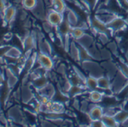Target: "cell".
I'll return each mask as SVG.
<instances>
[{"label":"cell","instance_id":"484cf974","mask_svg":"<svg viewBox=\"0 0 128 127\" xmlns=\"http://www.w3.org/2000/svg\"><path fill=\"white\" fill-rule=\"evenodd\" d=\"M85 86L90 89V90H95L98 89V82L97 78L94 76H89L86 78L85 80Z\"/></svg>","mask_w":128,"mask_h":127},{"label":"cell","instance_id":"f546056e","mask_svg":"<svg viewBox=\"0 0 128 127\" xmlns=\"http://www.w3.org/2000/svg\"><path fill=\"white\" fill-rule=\"evenodd\" d=\"M127 117H128V110H120L114 116V118L116 119L119 125H120Z\"/></svg>","mask_w":128,"mask_h":127},{"label":"cell","instance_id":"ab89813d","mask_svg":"<svg viewBox=\"0 0 128 127\" xmlns=\"http://www.w3.org/2000/svg\"><path fill=\"white\" fill-rule=\"evenodd\" d=\"M6 3L5 0H0V12H2L6 8Z\"/></svg>","mask_w":128,"mask_h":127},{"label":"cell","instance_id":"5bb4252c","mask_svg":"<svg viewBox=\"0 0 128 127\" xmlns=\"http://www.w3.org/2000/svg\"><path fill=\"white\" fill-rule=\"evenodd\" d=\"M98 82V89H100L104 91H108L112 89V81L109 77L107 76H102L97 78Z\"/></svg>","mask_w":128,"mask_h":127},{"label":"cell","instance_id":"44dd1931","mask_svg":"<svg viewBox=\"0 0 128 127\" xmlns=\"http://www.w3.org/2000/svg\"><path fill=\"white\" fill-rule=\"evenodd\" d=\"M103 96L104 94L102 92L95 89V90H91V92H89L88 98L92 103H100L102 101Z\"/></svg>","mask_w":128,"mask_h":127},{"label":"cell","instance_id":"ffe728a7","mask_svg":"<svg viewBox=\"0 0 128 127\" xmlns=\"http://www.w3.org/2000/svg\"><path fill=\"white\" fill-rule=\"evenodd\" d=\"M51 6L54 10L62 14H64V12L66 11L65 0H52Z\"/></svg>","mask_w":128,"mask_h":127},{"label":"cell","instance_id":"d590c367","mask_svg":"<svg viewBox=\"0 0 128 127\" xmlns=\"http://www.w3.org/2000/svg\"><path fill=\"white\" fill-rule=\"evenodd\" d=\"M100 54H101V57L102 59H109L111 57V53L109 50L103 49L100 51Z\"/></svg>","mask_w":128,"mask_h":127},{"label":"cell","instance_id":"6da1fadb","mask_svg":"<svg viewBox=\"0 0 128 127\" xmlns=\"http://www.w3.org/2000/svg\"><path fill=\"white\" fill-rule=\"evenodd\" d=\"M128 86V77H126L120 70L117 71L112 81L111 91L114 93L120 92L124 88Z\"/></svg>","mask_w":128,"mask_h":127},{"label":"cell","instance_id":"4316f807","mask_svg":"<svg viewBox=\"0 0 128 127\" xmlns=\"http://www.w3.org/2000/svg\"><path fill=\"white\" fill-rule=\"evenodd\" d=\"M83 86H76V85H72V87L70 88V91L68 92V95L69 97H76L79 95H81L82 93L84 92V89H83Z\"/></svg>","mask_w":128,"mask_h":127},{"label":"cell","instance_id":"52a82bcc","mask_svg":"<svg viewBox=\"0 0 128 127\" xmlns=\"http://www.w3.org/2000/svg\"><path fill=\"white\" fill-rule=\"evenodd\" d=\"M88 115L89 118L90 119V120L101 119L102 116L104 115V108L100 105L90 104Z\"/></svg>","mask_w":128,"mask_h":127},{"label":"cell","instance_id":"e575fe53","mask_svg":"<svg viewBox=\"0 0 128 127\" xmlns=\"http://www.w3.org/2000/svg\"><path fill=\"white\" fill-rule=\"evenodd\" d=\"M90 125L91 126H95V127H103L105 126L103 122L102 119H95V120H90Z\"/></svg>","mask_w":128,"mask_h":127},{"label":"cell","instance_id":"7402d4cb","mask_svg":"<svg viewBox=\"0 0 128 127\" xmlns=\"http://www.w3.org/2000/svg\"><path fill=\"white\" fill-rule=\"evenodd\" d=\"M69 49L71 57L76 61H80V52H79V48L78 44H76V42H70Z\"/></svg>","mask_w":128,"mask_h":127},{"label":"cell","instance_id":"60d3db41","mask_svg":"<svg viewBox=\"0 0 128 127\" xmlns=\"http://www.w3.org/2000/svg\"><path fill=\"white\" fill-rule=\"evenodd\" d=\"M6 80V78L5 75L2 73L0 72V87H2L4 85Z\"/></svg>","mask_w":128,"mask_h":127},{"label":"cell","instance_id":"9a60e30c","mask_svg":"<svg viewBox=\"0 0 128 127\" xmlns=\"http://www.w3.org/2000/svg\"><path fill=\"white\" fill-rule=\"evenodd\" d=\"M95 17L96 18H98L99 20H100L101 21H102L103 23H105L106 24H108V23H110L112 20H114L118 16L114 13H111V12H108L104 10L102 12H100Z\"/></svg>","mask_w":128,"mask_h":127},{"label":"cell","instance_id":"30bf717a","mask_svg":"<svg viewBox=\"0 0 128 127\" xmlns=\"http://www.w3.org/2000/svg\"><path fill=\"white\" fill-rule=\"evenodd\" d=\"M20 92H21V101L24 104H28L35 98V95L32 92L30 86L28 85L24 84L20 87Z\"/></svg>","mask_w":128,"mask_h":127},{"label":"cell","instance_id":"4fadbf2b","mask_svg":"<svg viewBox=\"0 0 128 127\" xmlns=\"http://www.w3.org/2000/svg\"><path fill=\"white\" fill-rule=\"evenodd\" d=\"M38 92L39 94H41L42 95H44V96L48 98L49 99H53L55 97V95H56L55 88L50 83H48L44 87H43L42 89L38 90Z\"/></svg>","mask_w":128,"mask_h":127},{"label":"cell","instance_id":"1f68e13d","mask_svg":"<svg viewBox=\"0 0 128 127\" xmlns=\"http://www.w3.org/2000/svg\"><path fill=\"white\" fill-rule=\"evenodd\" d=\"M119 70L126 76L128 77V65L124 61H120L119 64Z\"/></svg>","mask_w":128,"mask_h":127},{"label":"cell","instance_id":"277c9868","mask_svg":"<svg viewBox=\"0 0 128 127\" xmlns=\"http://www.w3.org/2000/svg\"><path fill=\"white\" fill-rule=\"evenodd\" d=\"M36 62L38 64L39 67L42 68L47 71H50V70H52L54 66V62L50 55L45 54L41 52L37 54Z\"/></svg>","mask_w":128,"mask_h":127},{"label":"cell","instance_id":"cb8c5ba5","mask_svg":"<svg viewBox=\"0 0 128 127\" xmlns=\"http://www.w3.org/2000/svg\"><path fill=\"white\" fill-rule=\"evenodd\" d=\"M78 44L82 45L83 47L86 48H89L90 46L93 45V38L92 36L88 35V34H84L81 39H79L78 40L76 41Z\"/></svg>","mask_w":128,"mask_h":127},{"label":"cell","instance_id":"8d00e7d4","mask_svg":"<svg viewBox=\"0 0 128 127\" xmlns=\"http://www.w3.org/2000/svg\"><path fill=\"white\" fill-rule=\"evenodd\" d=\"M8 120L3 115L0 114V125H5V126L8 125Z\"/></svg>","mask_w":128,"mask_h":127},{"label":"cell","instance_id":"d4e9b609","mask_svg":"<svg viewBox=\"0 0 128 127\" xmlns=\"http://www.w3.org/2000/svg\"><path fill=\"white\" fill-rule=\"evenodd\" d=\"M105 125V126H110V127H114V126H118L120 125L118 122H117L116 119L113 116H109L104 114L101 119Z\"/></svg>","mask_w":128,"mask_h":127},{"label":"cell","instance_id":"3957f363","mask_svg":"<svg viewBox=\"0 0 128 127\" xmlns=\"http://www.w3.org/2000/svg\"><path fill=\"white\" fill-rule=\"evenodd\" d=\"M7 114L9 119L12 120V122H18V123L24 122L25 120L24 115L20 107L18 105H15L10 107L8 110Z\"/></svg>","mask_w":128,"mask_h":127},{"label":"cell","instance_id":"836d02e7","mask_svg":"<svg viewBox=\"0 0 128 127\" xmlns=\"http://www.w3.org/2000/svg\"><path fill=\"white\" fill-rule=\"evenodd\" d=\"M99 39L102 44H106L108 42V35L106 33H99Z\"/></svg>","mask_w":128,"mask_h":127},{"label":"cell","instance_id":"5b68a950","mask_svg":"<svg viewBox=\"0 0 128 127\" xmlns=\"http://www.w3.org/2000/svg\"><path fill=\"white\" fill-rule=\"evenodd\" d=\"M46 21H48L50 24H51L54 27H57L64 21L63 14L60 13L51 9L46 14Z\"/></svg>","mask_w":128,"mask_h":127},{"label":"cell","instance_id":"4dcf8cb0","mask_svg":"<svg viewBox=\"0 0 128 127\" xmlns=\"http://www.w3.org/2000/svg\"><path fill=\"white\" fill-rule=\"evenodd\" d=\"M121 110L120 107H115V106H113V107H108L106 109H104V114H106V115H109V116H114L120 110Z\"/></svg>","mask_w":128,"mask_h":127},{"label":"cell","instance_id":"8992f818","mask_svg":"<svg viewBox=\"0 0 128 127\" xmlns=\"http://www.w3.org/2000/svg\"><path fill=\"white\" fill-rule=\"evenodd\" d=\"M17 9L13 6H8L2 12V19L6 23L11 24L15 21V18L17 15Z\"/></svg>","mask_w":128,"mask_h":127},{"label":"cell","instance_id":"b9f144b4","mask_svg":"<svg viewBox=\"0 0 128 127\" xmlns=\"http://www.w3.org/2000/svg\"><path fill=\"white\" fill-rule=\"evenodd\" d=\"M120 125H123V126H128V117L120 124Z\"/></svg>","mask_w":128,"mask_h":127},{"label":"cell","instance_id":"e0dca14e","mask_svg":"<svg viewBox=\"0 0 128 127\" xmlns=\"http://www.w3.org/2000/svg\"><path fill=\"white\" fill-rule=\"evenodd\" d=\"M49 83L48 77H46V75L42 76L40 77H38L33 80L31 81V86L35 88L37 91L40 90L41 89H42L43 87H44L48 83Z\"/></svg>","mask_w":128,"mask_h":127},{"label":"cell","instance_id":"7a4b0ae2","mask_svg":"<svg viewBox=\"0 0 128 127\" xmlns=\"http://www.w3.org/2000/svg\"><path fill=\"white\" fill-rule=\"evenodd\" d=\"M82 65L84 69L87 71L90 76H94L96 78L103 76V68H102L97 63L92 60L83 61L82 62Z\"/></svg>","mask_w":128,"mask_h":127},{"label":"cell","instance_id":"603a6c76","mask_svg":"<svg viewBox=\"0 0 128 127\" xmlns=\"http://www.w3.org/2000/svg\"><path fill=\"white\" fill-rule=\"evenodd\" d=\"M85 34L84 32V29H83L82 27H79V26H76V27H72V30L70 32V35L71 36L76 40H78L79 39H81L84 35Z\"/></svg>","mask_w":128,"mask_h":127},{"label":"cell","instance_id":"7c38bea8","mask_svg":"<svg viewBox=\"0 0 128 127\" xmlns=\"http://www.w3.org/2000/svg\"><path fill=\"white\" fill-rule=\"evenodd\" d=\"M5 73H6V83H7V85L11 89H13L16 86L18 82V76L14 74L11 71V69L9 68H6Z\"/></svg>","mask_w":128,"mask_h":127},{"label":"cell","instance_id":"d6a6232c","mask_svg":"<svg viewBox=\"0 0 128 127\" xmlns=\"http://www.w3.org/2000/svg\"><path fill=\"white\" fill-rule=\"evenodd\" d=\"M42 27H43V29L45 32L47 33H50L52 31L53 28L54 27L51 24H50L48 21H45L44 22H43L42 24Z\"/></svg>","mask_w":128,"mask_h":127},{"label":"cell","instance_id":"ba28073f","mask_svg":"<svg viewBox=\"0 0 128 127\" xmlns=\"http://www.w3.org/2000/svg\"><path fill=\"white\" fill-rule=\"evenodd\" d=\"M90 26L93 28V30H94L97 33H106L108 35L109 32H111L107 24H106L105 23H103L102 21H101L96 17L90 20Z\"/></svg>","mask_w":128,"mask_h":127},{"label":"cell","instance_id":"ac0fdd59","mask_svg":"<svg viewBox=\"0 0 128 127\" xmlns=\"http://www.w3.org/2000/svg\"><path fill=\"white\" fill-rule=\"evenodd\" d=\"M4 56L13 59H19L22 56V51L18 46H10Z\"/></svg>","mask_w":128,"mask_h":127},{"label":"cell","instance_id":"83f0119b","mask_svg":"<svg viewBox=\"0 0 128 127\" xmlns=\"http://www.w3.org/2000/svg\"><path fill=\"white\" fill-rule=\"evenodd\" d=\"M72 27H76L77 26L78 23V18L77 15L73 12V11L70 10L67 12V15H66V19Z\"/></svg>","mask_w":128,"mask_h":127},{"label":"cell","instance_id":"f1b7e54d","mask_svg":"<svg viewBox=\"0 0 128 127\" xmlns=\"http://www.w3.org/2000/svg\"><path fill=\"white\" fill-rule=\"evenodd\" d=\"M38 3V0H22L21 1V6L22 7L29 11H32L35 9Z\"/></svg>","mask_w":128,"mask_h":127},{"label":"cell","instance_id":"8fae6325","mask_svg":"<svg viewBox=\"0 0 128 127\" xmlns=\"http://www.w3.org/2000/svg\"><path fill=\"white\" fill-rule=\"evenodd\" d=\"M37 45L36 38L32 34L26 35L23 39V48L25 51H32V49L36 48Z\"/></svg>","mask_w":128,"mask_h":127},{"label":"cell","instance_id":"7bdbcfd3","mask_svg":"<svg viewBox=\"0 0 128 127\" xmlns=\"http://www.w3.org/2000/svg\"><path fill=\"white\" fill-rule=\"evenodd\" d=\"M68 2H72V1H73V0H67Z\"/></svg>","mask_w":128,"mask_h":127},{"label":"cell","instance_id":"9c48e42d","mask_svg":"<svg viewBox=\"0 0 128 127\" xmlns=\"http://www.w3.org/2000/svg\"><path fill=\"white\" fill-rule=\"evenodd\" d=\"M107 26L111 32H118L123 30L126 27V23L123 18L116 17L114 20L108 23Z\"/></svg>","mask_w":128,"mask_h":127},{"label":"cell","instance_id":"74e56055","mask_svg":"<svg viewBox=\"0 0 128 127\" xmlns=\"http://www.w3.org/2000/svg\"><path fill=\"white\" fill-rule=\"evenodd\" d=\"M57 71H58V73L60 74H62V75L65 74H66V68L65 65H61L58 68Z\"/></svg>","mask_w":128,"mask_h":127},{"label":"cell","instance_id":"d6986e66","mask_svg":"<svg viewBox=\"0 0 128 127\" xmlns=\"http://www.w3.org/2000/svg\"><path fill=\"white\" fill-rule=\"evenodd\" d=\"M38 48H39V52L51 56L52 48H51L50 45L49 44V42L47 40L42 39V40L38 41Z\"/></svg>","mask_w":128,"mask_h":127},{"label":"cell","instance_id":"f35d334b","mask_svg":"<svg viewBox=\"0 0 128 127\" xmlns=\"http://www.w3.org/2000/svg\"><path fill=\"white\" fill-rule=\"evenodd\" d=\"M108 47L109 48L110 51L113 53H115L117 51V47H116V45L114 42H110L108 45Z\"/></svg>","mask_w":128,"mask_h":127},{"label":"cell","instance_id":"2e32d148","mask_svg":"<svg viewBox=\"0 0 128 127\" xmlns=\"http://www.w3.org/2000/svg\"><path fill=\"white\" fill-rule=\"evenodd\" d=\"M31 12L33 13V15L36 18H38L41 20H46V15L44 14L42 0H38V3H37L36 6Z\"/></svg>","mask_w":128,"mask_h":127}]
</instances>
